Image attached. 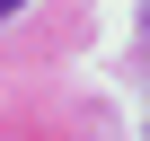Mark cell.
<instances>
[{
  "instance_id": "6da1fadb",
  "label": "cell",
  "mask_w": 150,
  "mask_h": 141,
  "mask_svg": "<svg viewBox=\"0 0 150 141\" xmlns=\"http://www.w3.org/2000/svg\"><path fill=\"white\" fill-rule=\"evenodd\" d=\"M18 9H27V0H0V18H18Z\"/></svg>"
}]
</instances>
